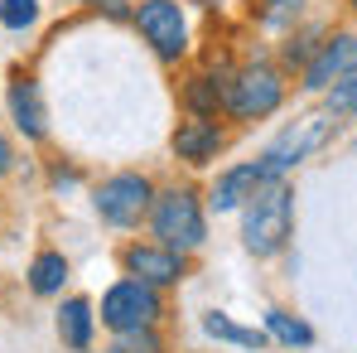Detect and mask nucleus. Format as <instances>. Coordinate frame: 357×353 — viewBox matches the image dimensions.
I'll use <instances>...</instances> for the list:
<instances>
[{
	"label": "nucleus",
	"mask_w": 357,
	"mask_h": 353,
	"mask_svg": "<svg viewBox=\"0 0 357 353\" xmlns=\"http://www.w3.org/2000/svg\"><path fill=\"white\" fill-rule=\"evenodd\" d=\"M295 237V189L285 179L256 184V194L241 203V247L251 257H280Z\"/></svg>",
	"instance_id": "nucleus-1"
},
{
	"label": "nucleus",
	"mask_w": 357,
	"mask_h": 353,
	"mask_svg": "<svg viewBox=\"0 0 357 353\" xmlns=\"http://www.w3.org/2000/svg\"><path fill=\"white\" fill-rule=\"evenodd\" d=\"M150 233H155L160 247H169L178 257L198 252V247L208 242V213H203L198 194H193V189H165V194H155Z\"/></svg>",
	"instance_id": "nucleus-2"
},
{
	"label": "nucleus",
	"mask_w": 357,
	"mask_h": 353,
	"mask_svg": "<svg viewBox=\"0 0 357 353\" xmlns=\"http://www.w3.org/2000/svg\"><path fill=\"white\" fill-rule=\"evenodd\" d=\"M280 102H285V73L275 63L251 59V63H241V68H232L227 102H222V112L232 121H266Z\"/></svg>",
	"instance_id": "nucleus-3"
},
{
	"label": "nucleus",
	"mask_w": 357,
	"mask_h": 353,
	"mask_svg": "<svg viewBox=\"0 0 357 353\" xmlns=\"http://www.w3.org/2000/svg\"><path fill=\"white\" fill-rule=\"evenodd\" d=\"M328 136H333V117H299L295 126H285V131L266 145L261 160H251V165H256V179H261V184L285 179L290 170H299L319 145H328Z\"/></svg>",
	"instance_id": "nucleus-4"
},
{
	"label": "nucleus",
	"mask_w": 357,
	"mask_h": 353,
	"mask_svg": "<svg viewBox=\"0 0 357 353\" xmlns=\"http://www.w3.org/2000/svg\"><path fill=\"white\" fill-rule=\"evenodd\" d=\"M92 208L107 228H140V218H150V208H155V184L135 170L107 175L92 189Z\"/></svg>",
	"instance_id": "nucleus-5"
},
{
	"label": "nucleus",
	"mask_w": 357,
	"mask_h": 353,
	"mask_svg": "<svg viewBox=\"0 0 357 353\" xmlns=\"http://www.w3.org/2000/svg\"><path fill=\"white\" fill-rule=\"evenodd\" d=\"M130 24L160 63H178L188 54V15H183L178 0H140Z\"/></svg>",
	"instance_id": "nucleus-6"
},
{
	"label": "nucleus",
	"mask_w": 357,
	"mask_h": 353,
	"mask_svg": "<svg viewBox=\"0 0 357 353\" xmlns=\"http://www.w3.org/2000/svg\"><path fill=\"white\" fill-rule=\"evenodd\" d=\"M160 315H165V300L155 286H145V281H116L112 291L102 295V324L112 329V334H130V329H155L160 324Z\"/></svg>",
	"instance_id": "nucleus-7"
},
{
	"label": "nucleus",
	"mask_w": 357,
	"mask_h": 353,
	"mask_svg": "<svg viewBox=\"0 0 357 353\" xmlns=\"http://www.w3.org/2000/svg\"><path fill=\"white\" fill-rule=\"evenodd\" d=\"M121 266H126L130 281H145L155 291H169V286H178L188 276V257H178V252L160 247V242H126Z\"/></svg>",
	"instance_id": "nucleus-8"
},
{
	"label": "nucleus",
	"mask_w": 357,
	"mask_h": 353,
	"mask_svg": "<svg viewBox=\"0 0 357 353\" xmlns=\"http://www.w3.org/2000/svg\"><path fill=\"white\" fill-rule=\"evenodd\" d=\"M353 68H357V34L353 29H333V34L319 44V54L309 59V68L299 73V87H304V92H328V87L343 82Z\"/></svg>",
	"instance_id": "nucleus-9"
},
{
	"label": "nucleus",
	"mask_w": 357,
	"mask_h": 353,
	"mask_svg": "<svg viewBox=\"0 0 357 353\" xmlns=\"http://www.w3.org/2000/svg\"><path fill=\"white\" fill-rule=\"evenodd\" d=\"M222 145H227V131H222V121H218V117H183L174 126V136H169L174 160L193 165V170L213 165V160L222 155Z\"/></svg>",
	"instance_id": "nucleus-10"
},
{
	"label": "nucleus",
	"mask_w": 357,
	"mask_h": 353,
	"mask_svg": "<svg viewBox=\"0 0 357 353\" xmlns=\"http://www.w3.org/2000/svg\"><path fill=\"white\" fill-rule=\"evenodd\" d=\"M5 107H10V121L20 126L24 141H44L49 136V112H44V92L29 73H15L10 78V92H5Z\"/></svg>",
	"instance_id": "nucleus-11"
},
{
	"label": "nucleus",
	"mask_w": 357,
	"mask_h": 353,
	"mask_svg": "<svg viewBox=\"0 0 357 353\" xmlns=\"http://www.w3.org/2000/svg\"><path fill=\"white\" fill-rule=\"evenodd\" d=\"M227 78H232V73H218V68L193 73V78L178 87L183 112H188V117H218V112H222V102H227Z\"/></svg>",
	"instance_id": "nucleus-12"
},
{
	"label": "nucleus",
	"mask_w": 357,
	"mask_h": 353,
	"mask_svg": "<svg viewBox=\"0 0 357 353\" xmlns=\"http://www.w3.org/2000/svg\"><path fill=\"white\" fill-rule=\"evenodd\" d=\"M256 165H232V170H222V175L208 184V208L213 213H241V203L256 194Z\"/></svg>",
	"instance_id": "nucleus-13"
},
{
	"label": "nucleus",
	"mask_w": 357,
	"mask_h": 353,
	"mask_svg": "<svg viewBox=\"0 0 357 353\" xmlns=\"http://www.w3.org/2000/svg\"><path fill=\"white\" fill-rule=\"evenodd\" d=\"M92 329H97L92 300H82V295H68V300L59 305V339H63V349L87 353V349H92Z\"/></svg>",
	"instance_id": "nucleus-14"
},
{
	"label": "nucleus",
	"mask_w": 357,
	"mask_h": 353,
	"mask_svg": "<svg viewBox=\"0 0 357 353\" xmlns=\"http://www.w3.org/2000/svg\"><path fill=\"white\" fill-rule=\"evenodd\" d=\"M203 329H208L218 344H237V349H266V344H271L266 329H246V324H237V319L222 315V310H208V315H203Z\"/></svg>",
	"instance_id": "nucleus-15"
},
{
	"label": "nucleus",
	"mask_w": 357,
	"mask_h": 353,
	"mask_svg": "<svg viewBox=\"0 0 357 353\" xmlns=\"http://www.w3.org/2000/svg\"><path fill=\"white\" fill-rule=\"evenodd\" d=\"M328 39V29L324 24H309V29H290L285 39H280V68H295V73H304L309 68V59L319 54V44Z\"/></svg>",
	"instance_id": "nucleus-16"
},
{
	"label": "nucleus",
	"mask_w": 357,
	"mask_h": 353,
	"mask_svg": "<svg viewBox=\"0 0 357 353\" xmlns=\"http://www.w3.org/2000/svg\"><path fill=\"white\" fill-rule=\"evenodd\" d=\"M68 281V257L63 252H39L29 261V291L34 295H59Z\"/></svg>",
	"instance_id": "nucleus-17"
},
{
	"label": "nucleus",
	"mask_w": 357,
	"mask_h": 353,
	"mask_svg": "<svg viewBox=\"0 0 357 353\" xmlns=\"http://www.w3.org/2000/svg\"><path fill=\"white\" fill-rule=\"evenodd\" d=\"M304 5H309V0H256V5H251V20H256L261 29H285V34H290L299 24V15H304Z\"/></svg>",
	"instance_id": "nucleus-18"
},
{
	"label": "nucleus",
	"mask_w": 357,
	"mask_h": 353,
	"mask_svg": "<svg viewBox=\"0 0 357 353\" xmlns=\"http://www.w3.org/2000/svg\"><path fill=\"white\" fill-rule=\"evenodd\" d=\"M266 334L280 339L285 349H309L314 344V329L299 315H290V310H266Z\"/></svg>",
	"instance_id": "nucleus-19"
},
{
	"label": "nucleus",
	"mask_w": 357,
	"mask_h": 353,
	"mask_svg": "<svg viewBox=\"0 0 357 353\" xmlns=\"http://www.w3.org/2000/svg\"><path fill=\"white\" fill-rule=\"evenodd\" d=\"M0 24L10 34H24L39 24V0H0Z\"/></svg>",
	"instance_id": "nucleus-20"
},
{
	"label": "nucleus",
	"mask_w": 357,
	"mask_h": 353,
	"mask_svg": "<svg viewBox=\"0 0 357 353\" xmlns=\"http://www.w3.org/2000/svg\"><path fill=\"white\" fill-rule=\"evenodd\" d=\"M324 107H328V117H357V68L324 92Z\"/></svg>",
	"instance_id": "nucleus-21"
},
{
	"label": "nucleus",
	"mask_w": 357,
	"mask_h": 353,
	"mask_svg": "<svg viewBox=\"0 0 357 353\" xmlns=\"http://www.w3.org/2000/svg\"><path fill=\"white\" fill-rule=\"evenodd\" d=\"M112 353H165V339L155 329H130V334H116Z\"/></svg>",
	"instance_id": "nucleus-22"
},
{
	"label": "nucleus",
	"mask_w": 357,
	"mask_h": 353,
	"mask_svg": "<svg viewBox=\"0 0 357 353\" xmlns=\"http://www.w3.org/2000/svg\"><path fill=\"white\" fill-rule=\"evenodd\" d=\"M102 10H107V20H130V15H135L130 0H102Z\"/></svg>",
	"instance_id": "nucleus-23"
},
{
	"label": "nucleus",
	"mask_w": 357,
	"mask_h": 353,
	"mask_svg": "<svg viewBox=\"0 0 357 353\" xmlns=\"http://www.w3.org/2000/svg\"><path fill=\"white\" fill-rule=\"evenodd\" d=\"M54 184H59V189H73V184H77V170H73V165H54Z\"/></svg>",
	"instance_id": "nucleus-24"
},
{
	"label": "nucleus",
	"mask_w": 357,
	"mask_h": 353,
	"mask_svg": "<svg viewBox=\"0 0 357 353\" xmlns=\"http://www.w3.org/2000/svg\"><path fill=\"white\" fill-rule=\"evenodd\" d=\"M10 170H15V150H10V141L0 136V179L10 175Z\"/></svg>",
	"instance_id": "nucleus-25"
},
{
	"label": "nucleus",
	"mask_w": 357,
	"mask_h": 353,
	"mask_svg": "<svg viewBox=\"0 0 357 353\" xmlns=\"http://www.w3.org/2000/svg\"><path fill=\"white\" fill-rule=\"evenodd\" d=\"M77 5H102V0H77Z\"/></svg>",
	"instance_id": "nucleus-26"
},
{
	"label": "nucleus",
	"mask_w": 357,
	"mask_h": 353,
	"mask_svg": "<svg viewBox=\"0 0 357 353\" xmlns=\"http://www.w3.org/2000/svg\"><path fill=\"white\" fill-rule=\"evenodd\" d=\"M348 5H353V10H357V0H348Z\"/></svg>",
	"instance_id": "nucleus-27"
}]
</instances>
